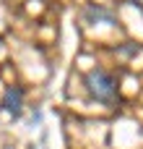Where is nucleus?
I'll list each match as a JSON object with an SVG mask.
<instances>
[{
    "label": "nucleus",
    "mask_w": 143,
    "mask_h": 149,
    "mask_svg": "<svg viewBox=\"0 0 143 149\" xmlns=\"http://www.w3.org/2000/svg\"><path fill=\"white\" fill-rule=\"evenodd\" d=\"M0 107H3L5 113H10L13 118L21 115V107H23V89H21V86H8L5 94H3Z\"/></svg>",
    "instance_id": "nucleus-2"
},
{
    "label": "nucleus",
    "mask_w": 143,
    "mask_h": 149,
    "mask_svg": "<svg viewBox=\"0 0 143 149\" xmlns=\"http://www.w3.org/2000/svg\"><path fill=\"white\" fill-rule=\"evenodd\" d=\"M83 16H86V21L89 24H96V21H104V24H115V16L107 10V8H102V5H86V10H83Z\"/></svg>",
    "instance_id": "nucleus-3"
},
{
    "label": "nucleus",
    "mask_w": 143,
    "mask_h": 149,
    "mask_svg": "<svg viewBox=\"0 0 143 149\" xmlns=\"http://www.w3.org/2000/svg\"><path fill=\"white\" fill-rule=\"evenodd\" d=\"M86 92L96 102H104V105H115L117 102V81H115L112 73H107L102 68L86 73Z\"/></svg>",
    "instance_id": "nucleus-1"
},
{
    "label": "nucleus",
    "mask_w": 143,
    "mask_h": 149,
    "mask_svg": "<svg viewBox=\"0 0 143 149\" xmlns=\"http://www.w3.org/2000/svg\"><path fill=\"white\" fill-rule=\"evenodd\" d=\"M133 5H135V8H141V10H143V0H133Z\"/></svg>",
    "instance_id": "nucleus-4"
}]
</instances>
